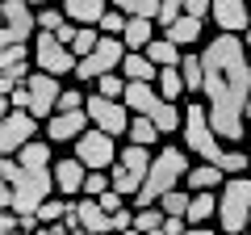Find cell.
Returning a JSON list of instances; mask_svg holds the SVG:
<instances>
[{
	"label": "cell",
	"instance_id": "3957f363",
	"mask_svg": "<svg viewBox=\"0 0 251 235\" xmlns=\"http://www.w3.org/2000/svg\"><path fill=\"white\" fill-rule=\"evenodd\" d=\"M0 176H4V185L13 189L9 210H17V214H38V210L50 202V189H59V185H54V168H21L13 155H4Z\"/></svg>",
	"mask_w": 251,
	"mask_h": 235
},
{
	"label": "cell",
	"instance_id": "9a60e30c",
	"mask_svg": "<svg viewBox=\"0 0 251 235\" xmlns=\"http://www.w3.org/2000/svg\"><path fill=\"white\" fill-rule=\"evenodd\" d=\"M88 130V109H75V114H54L46 122V139L50 143H67V139H80Z\"/></svg>",
	"mask_w": 251,
	"mask_h": 235
},
{
	"label": "cell",
	"instance_id": "4fadbf2b",
	"mask_svg": "<svg viewBox=\"0 0 251 235\" xmlns=\"http://www.w3.org/2000/svg\"><path fill=\"white\" fill-rule=\"evenodd\" d=\"M25 84H29V92H34V105H29V114H34V118H54V114H59V97H63L59 76L29 72Z\"/></svg>",
	"mask_w": 251,
	"mask_h": 235
},
{
	"label": "cell",
	"instance_id": "83f0119b",
	"mask_svg": "<svg viewBox=\"0 0 251 235\" xmlns=\"http://www.w3.org/2000/svg\"><path fill=\"white\" fill-rule=\"evenodd\" d=\"M126 139H130L134 147H155V143H159V126H155L151 118H134V122H130V135H126Z\"/></svg>",
	"mask_w": 251,
	"mask_h": 235
},
{
	"label": "cell",
	"instance_id": "e0dca14e",
	"mask_svg": "<svg viewBox=\"0 0 251 235\" xmlns=\"http://www.w3.org/2000/svg\"><path fill=\"white\" fill-rule=\"evenodd\" d=\"M75 214H80V223H84V231H88V235H109V231H113V214L100 210L97 198L75 202Z\"/></svg>",
	"mask_w": 251,
	"mask_h": 235
},
{
	"label": "cell",
	"instance_id": "7c38bea8",
	"mask_svg": "<svg viewBox=\"0 0 251 235\" xmlns=\"http://www.w3.org/2000/svg\"><path fill=\"white\" fill-rule=\"evenodd\" d=\"M34 29H38V17H34V9H29V0H4V34H0V42L17 46V42H25Z\"/></svg>",
	"mask_w": 251,
	"mask_h": 235
},
{
	"label": "cell",
	"instance_id": "8fae6325",
	"mask_svg": "<svg viewBox=\"0 0 251 235\" xmlns=\"http://www.w3.org/2000/svg\"><path fill=\"white\" fill-rule=\"evenodd\" d=\"M34 135H38V118L29 109H13V114H4V126H0V151L17 155L21 147L34 143Z\"/></svg>",
	"mask_w": 251,
	"mask_h": 235
},
{
	"label": "cell",
	"instance_id": "7a4b0ae2",
	"mask_svg": "<svg viewBox=\"0 0 251 235\" xmlns=\"http://www.w3.org/2000/svg\"><path fill=\"white\" fill-rule=\"evenodd\" d=\"M184 143H188L193 155H201L205 164H214V168H222V172L251 168V160L243 151H226V147H222V139H218L214 126H209V109L205 105H193L184 114Z\"/></svg>",
	"mask_w": 251,
	"mask_h": 235
},
{
	"label": "cell",
	"instance_id": "4dcf8cb0",
	"mask_svg": "<svg viewBox=\"0 0 251 235\" xmlns=\"http://www.w3.org/2000/svg\"><path fill=\"white\" fill-rule=\"evenodd\" d=\"M159 4L163 0H113V9H122L126 17H151V21H159Z\"/></svg>",
	"mask_w": 251,
	"mask_h": 235
},
{
	"label": "cell",
	"instance_id": "5b68a950",
	"mask_svg": "<svg viewBox=\"0 0 251 235\" xmlns=\"http://www.w3.org/2000/svg\"><path fill=\"white\" fill-rule=\"evenodd\" d=\"M218 218H222V235H243L251 218V176H230L218 198Z\"/></svg>",
	"mask_w": 251,
	"mask_h": 235
},
{
	"label": "cell",
	"instance_id": "7402d4cb",
	"mask_svg": "<svg viewBox=\"0 0 251 235\" xmlns=\"http://www.w3.org/2000/svg\"><path fill=\"white\" fill-rule=\"evenodd\" d=\"M147 59H151L155 67H180V59H184V55H180V46L172 42V38H155L151 46H147Z\"/></svg>",
	"mask_w": 251,
	"mask_h": 235
},
{
	"label": "cell",
	"instance_id": "277c9868",
	"mask_svg": "<svg viewBox=\"0 0 251 235\" xmlns=\"http://www.w3.org/2000/svg\"><path fill=\"white\" fill-rule=\"evenodd\" d=\"M184 176H188V155L180 151V147H163V151L155 155L151 172H147V185L138 189V198H134V210L159 206V198H163V193H172Z\"/></svg>",
	"mask_w": 251,
	"mask_h": 235
},
{
	"label": "cell",
	"instance_id": "9c48e42d",
	"mask_svg": "<svg viewBox=\"0 0 251 235\" xmlns=\"http://www.w3.org/2000/svg\"><path fill=\"white\" fill-rule=\"evenodd\" d=\"M88 118H92V126L97 130H105V135H130V122H134V118H130V109H126V101H109V97H88Z\"/></svg>",
	"mask_w": 251,
	"mask_h": 235
},
{
	"label": "cell",
	"instance_id": "60d3db41",
	"mask_svg": "<svg viewBox=\"0 0 251 235\" xmlns=\"http://www.w3.org/2000/svg\"><path fill=\"white\" fill-rule=\"evenodd\" d=\"M100 210H109V214H117V210H126V193H117V189H109V193H100Z\"/></svg>",
	"mask_w": 251,
	"mask_h": 235
},
{
	"label": "cell",
	"instance_id": "74e56055",
	"mask_svg": "<svg viewBox=\"0 0 251 235\" xmlns=\"http://www.w3.org/2000/svg\"><path fill=\"white\" fill-rule=\"evenodd\" d=\"M113 189V176H105V172H88V181H84V198H100V193Z\"/></svg>",
	"mask_w": 251,
	"mask_h": 235
},
{
	"label": "cell",
	"instance_id": "8992f818",
	"mask_svg": "<svg viewBox=\"0 0 251 235\" xmlns=\"http://www.w3.org/2000/svg\"><path fill=\"white\" fill-rule=\"evenodd\" d=\"M151 164H155V160H151V147L126 143V151L117 155V168L109 172V176H113V189L126 193V198H130V193L138 198V189L147 185V172H151Z\"/></svg>",
	"mask_w": 251,
	"mask_h": 235
},
{
	"label": "cell",
	"instance_id": "6da1fadb",
	"mask_svg": "<svg viewBox=\"0 0 251 235\" xmlns=\"http://www.w3.org/2000/svg\"><path fill=\"white\" fill-rule=\"evenodd\" d=\"M205 63V97H209V126L218 139L239 143L247 139V101H251V59L239 34H218L201 55Z\"/></svg>",
	"mask_w": 251,
	"mask_h": 235
},
{
	"label": "cell",
	"instance_id": "d590c367",
	"mask_svg": "<svg viewBox=\"0 0 251 235\" xmlns=\"http://www.w3.org/2000/svg\"><path fill=\"white\" fill-rule=\"evenodd\" d=\"M63 17H67V13H63V9H50V4H46V9L38 13V29H42V34H59V29L67 26V21H63Z\"/></svg>",
	"mask_w": 251,
	"mask_h": 235
},
{
	"label": "cell",
	"instance_id": "f1b7e54d",
	"mask_svg": "<svg viewBox=\"0 0 251 235\" xmlns=\"http://www.w3.org/2000/svg\"><path fill=\"white\" fill-rule=\"evenodd\" d=\"M163 38H172L176 46H193V42L201 38V21H197V17H180V21H176V26H172Z\"/></svg>",
	"mask_w": 251,
	"mask_h": 235
},
{
	"label": "cell",
	"instance_id": "7bdbcfd3",
	"mask_svg": "<svg viewBox=\"0 0 251 235\" xmlns=\"http://www.w3.org/2000/svg\"><path fill=\"white\" fill-rule=\"evenodd\" d=\"M188 231V218H163V235H184Z\"/></svg>",
	"mask_w": 251,
	"mask_h": 235
},
{
	"label": "cell",
	"instance_id": "bcb514c9",
	"mask_svg": "<svg viewBox=\"0 0 251 235\" xmlns=\"http://www.w3.org/2000/svg\"><path fill=\"white\" fill-rule=\"evenodd\" d=\"M122 235H143V231H134V227H130V231H122Z\"/></svg>",
	"mask_w": 251,
	"mask_h": 235
},
{
	"label": "cell",
	"instance_id": "f5cc1de1",
	"mask_svg": "<svg viewBox=\"0 0 251 235\" xmlns=\"http://www.w3.org/2000/svg\"><path fill=\"white\" fill-rule=\"evenodd\" d=\"M247 139H251V135H247Z\"/></svg>",
	"mask_w": 251,
	"mask_h": 235
},
{
	"label": "cell",
	"instance_id": "30bf717a",
	"mask_svg": "<svg viewBox=\"0 0 251 235\" xmlns=\"http://www.w3.org/2000/svg\"><path fill=\"white\" fill-rule=\"evenodd\" d=\"M34 59H38V67H42L46 76H63V72H75V67H80L75 51H72L67 42H59L54 34H38V42H34Z\"/></svg>",
	"mask_w": 251,
	"mask_h": 235
},
{
	"label": "cell",
	"instance_id": "ffe728a7",
	"mask_svg": "<svg viewBox=\"0 0 251 235\" xmlns=\"http://www.w3.org/2000/svg\"><path fill=\"white\" fill-rule=\"evenodd\" d=\"M122 67H126V80L130 84H151V80H159V72H163V67H155L143 51H130L122 59Z\"/></svg>",
	"mask_w": 251,
	"mask_h": 235
},
{
	"label": "cell",
	"instance_id": "836d02e7",
	"mask_svg": "<svg viewBox=\"0 0 251 235\" xmlns=\"http://www.w3.org/2000/svg\"><path fill=\"white\" fill-rule=\"evenodd\" d=\"M126 76H117V72H109V76H100L97 80V88H100V97H109V101H122L126 97Z\"/></svg>",
	"mask_w": 251,
	"mask_h": 235
},
{
	"label": "cell",
	"instance_id": "f546056e",
	"mask_svg": "<svg viewBox=\"0 0 251 235\" xmlns=\"http://www.w3.org/2000/svg\"><path fill=\"white\" fill-rule=\"evenodd\" d=\"M188 206H193V193H184V189H172L159 198V210L168 218H188Z\"/></svg>",
	"mask_w": 251,
	"mask_h": 235
},
{
	"label": "cell",
	"instance_id": "7dc6e473",
	"mask_svg": "<svg viewBox=\"0 0 251 235\" xmlns=\"http://www.w3.org/2000/svg\"><path fill=\"white\" fill-rule=\"evenodd\" d=\"M243 118H247V122H251V101H247V114H243Z\"/></svg>",
	"mask_w": 251,
	"mask_h": 235
},
{
	"label": "cell",
	"instance_id": "f35d334b",
	"mask_svg": "<svg viewBox=\"0 0 251 235\" xmlns=\"http://www.w3.org/2000/svg\"><path fill=\"white\" fill-rule=\"evenodd\" d=\"M88 105V97H84V92H75V88H67L59 97V114H75V109H84Z\"/></svg>",
	"mask_w": 251,
	"mask_h": 235
},
{
	"label": "cell",
	"instance_id": "1f68e13d",
	"mask_svg": "<svg viewBox=\"0 0 251 235\" xmlns=\"http://www.w3.org/2000/svg\"><path fill=\"white\" fill-rule=\"evenodd\" d=\"M180 92H184V76H180V67H163V72H159V97L163 101H176Z\"/></svg>",
	"mask_w": 251,
	"mask_h": 235
},
{
	"label": "cell",
	"instance_id": "f6af8a7d",
	"mask_svg": "<svg viewBox=\"0 0 251 235\" xmlns=\"http://www.w3.org/2000/svg\"><path fill=\"white\" fill-rule=\"evenodd\" d=\"M243 38V46H247V51H251V29H247V34H239Z\"/></svg>",
	"mask_w": 251,
	"mask_h": 235
},
{
	"label": "cell",
	"instance_id": "4316f807",
	"mask_svg": "<svg viewBox=\"0 0 251 235\" xmlns=\"http://www.w3.org/2000/svg\"><path fill=\"white\" fill-rule=\"evenodd\" d=\"M180 76H184L188 92L205 88V63H201V55H184V59H180Z\"/></svg>",
	"mask_w": 251,
	"mask_h": 235
},
{
	"label": "cell",
	"instance_id": "ab89813d",
	"mask_svg": "<svg viewBox=\"0 0 251 235\" xmlns=\"http://www.w3.org/2000/svg\"><path fill=\"white\" fill-rule=\"evenodd\" d=\"M67 210H72V206H63V202H46V206L38 210V218H42V227H50V223H63Z\"/></svg>",
	"mask_w": 251,
	"mask_h": 235
},
{
	"label": "cell",
	"instance_id": "d4e9b609",
	"mask_svg": "<svg viewBox=\"0 0 251 235\" xmlns=\"http://www.w3.org/2000/svg\"><path fill=\"white\" fill-rule=\"evenodd\" d=\"M17 164H21V168H54V164H50V143L34 139L29 147H21V151H17Z\"/></svg>",
	"mask_w": 251,
	"mask_h": 235
},
{
	"label": "cell",
	"instance_id": "52a82bcc",
	"mask_svg": "<svg viewBox=\"0 0 251 235\" xmlns=\"http://www.w3.org/2000/svg\"><path fill=\"white\" fill-rule=\"evenodd\" d=\"M126 42L122 38H109V34H100V46L88 55V59H80V67H75V76L80 80H100V76H109L113 67H122V59H126Z\"/></svg>",
	"mask_w": 251,
	"mask_h": 235
},
{
	"label": "cell",
	"instance_id": "8d00e7d4",
	"mask_svg": "<svg viewBox=\"0 0 251 235\" xmlns=\"http://www.w3.org/2000/svg\"><path fill=\"white\" fill-rule=\"evenodd\" d=\"M126 21H130V17H126L122 9H109L105 17H100V34H109V38H117V34H126Z\"/></svg>",
	"mask_w": 251,
	"mask_h": 235
},
{
	"label": "cell",
	"instance_id": "603a6c76",
	"mask_svg": "<svg viewBox=\"0 0 251 235\" xmlns=\"http://www.w3.org/2000/svg\"><path fill=\"white\" fill-rule=\"evenodd\" d=\"M222 176H226V172L214 168V164H197V168H188L184 181H188V189H193V193H205V189H218Z\"/></svg>",
	"mask_w": 251,
	"mask_h": 235
},
{
	"label": "cell",
	"instance_id": "d6986e66",
	"mask_svg": "<svg viewBox=\"0 0 251 235\" xmlns=\"http://www.w3.org/2000/svg\"><path fill=\"white\" fill-rule=\"evenodd\" d=\"M63 13L67 21H80V26H100V17L109 13V0H63Z\"/></svg>",
	"mask_w": 251,
	"mask_h": 235
},
{
	"label": "cell",
	"instance_id": "f907efd6",
	"mask_svg": "<svg viewBox=\"0 0 251 235\" xmlns=\"http://www.w3.org/2000/svg\"><path fill=\"white\" fill-rule=\"evenodd\" d=\"M38 235H46V227H42V231H38Z\"/></svg>",
	"mask_w": 251,
	"mask_h": 235
},
{
	"label": "cell",
	"instance_id": "d6a6232c",
	"mask_svg": "<svg viewBox=\"0 0 251 235\" xmlns=\"http://www.w3.org/2000/svg\"><path fill=\"white\" fill-rule=\"evenodd\" d=\"M163 218H168V214H163V210L159 206H147V210H134V231H163Z\"/></svg>",
	"mask_w": 251,
	"mask_h": 235
},
{
	"label": "cell",
	"instance_id": "cb8c5ba5",
	"mask_svg": "<svg viewBox=\"0 0 251 235\" xmlns=\"http://www.w3.org/2000/svg\"><path fill=\"white\" fill-rule=\"evenodd\" d=\"M151 122L159 126V135H176V130H184V114L176 109V101H163V105L151 114Z\"/></svg>",
	"mask_w": 251,
	"mask_h": 235
},
{
	"label": "cell",
	"instance_id": "681fc988",
	"mask_svg": "<svg viewBox=\"0 0 251 235\" xmlns=\"http://www.w3.org/2000/svg\"><path fill=\"white\" fill-rule=\"evenodd\" d=\"M4 235H21V231H4Z\"/></svg>",
	"mask_w": 251,
	"mask_h": 235
},
{
	"label": "cell",
	"instance_id": "b9f144b4",
	"mask_svg": "<svg viewBox=\"0 0 251 235\" xmlns=\"http://www.w3.org/2000/svg\"><path fill=\"white\" fill-rule=\"evenodd\" d=\"M205 13H214V0H184V17H205Z\"/></svg>",
	"mask_w": 251,
	"mask_h": 235
},
{
	"label": "cell",
	"instance_id": "c3c4849f",
	"mask_svg": "<svg viewBox=\"0 0 251 235\" xmlns=\"http://www.w3.org/2000/svg\"><path fill=\"white\" fill-rule=\"evenodd\" d=\"M29 4H42V9H46V0H29Z\"/></svg>",
	"mask_w": 251,
	"mask_h": 235
},
{
	"label": "cell",
	"instance_id": "484cf974",
	"mask_svg": "<svg viewBox=\"0 0 251 235\" xmlns=\"http://www.w3.org/2000/svg\"><path fill=\"white\" fill-rule=\"evenodd\" d=\"M209 214H218V198H214V189L193 193V206H188V227H201Z\"/></svg>",
	"mask_w": 251,
	"mask_h": 235
},
{
	"label": "cell",
	"instance_id": "2e32d148",
	"mask_svg": "<svg viewBox=\"0 0 251 235\" xmlns=\"http://www.w3.org/2000/svg\"><path fill=\"white\" fill-rule=\"evenodd\" d=\"M122 101H126V109H130L134 118H151L155 109L163 105V97L151 88V84H126V97Z\"/></svg>",
	"mask_w": 251,
	"mask_h": 235
},
{
	"label": "cell",
	"instance_id": "ba28073f",
	"mask_svg": "<svg viewBox=\"0 0 251 235\" xmlns=\"http://www.w3.org/2000/svg\"><path fill=\"white\" fill-rule=\"evenodd\" d=\"M75 160L84 164L88 172H100L109 168V164H117V147H113V135H105V130H84L80 139H75Z\"/></svg>",
	"mask_w": 251,
	"mask_h": 235
},
{
	"label": "cell",
	"instance_id": "44dd1931",
	"mask_svg": "<svg viewBox=\"0 0 251 235\" xmlns=\"http://www.w3.org/2000/svg\"><path fill=\"white\" fill-rule=\"evenodd\" d=\"M122 42H126V51H147V46L155 42V21L151 17H130Z\"/></svg>",
	"mask_w": 251,
	"mask_h": 235
},
{
	"label": "cell",
	"instance_id": "e575fe53",
	"mask_svg": "<svg viewBox=\"0 0 251 235\" xmlns=\"http://www.w3.org/2000/svg\"><path fill=\"white\" fill-rule=\"evenodd\" d=\"M97 46H100V34H92V26H80V34H75V42H72L75 59H88Z\"/></svg>",
	"mask_w": 251,
	"mask_h": 235
},
{
	"label": "cell",
	"instance_id": "816d5d0a",
	"mask_svg": "<svg viewBox=\"0 0 251 235\" xmlns=\"http://www.w3.org/2000/svg\"><path fill=\"white\" fill-rule=\"evenodd\" d=\"M247 231H251V218H247Z\"/></svg>",
	"mask_w": 251,
	"mask_h": 235
},
{
	"label": "cell",
	"instance_id": "ee69618b",
	"mask_svg": "<svg viewBox=\"0 0 251 235\" xmlns=\"http://www.w3.org/2000/svg\"><path fill=\"white\" fill-rule=\"evenodd\" d=\"M184 235H218V231H209V227H188Z\"/></svg>",
	"mask_w": 251,
	"mask_h": 235
},
{
	"label": "cell",
	"instance_id": "ac0fdd59",
	"mask_svg": "<svg viewBox=\"0 0 251 235\" xmlns=\"http://www.w3.org/2000/svg\"><path fill=\"white\" fill-rule=\"evenodd\" d=\"M84 181H88V168L75 155L54 164V185H59V193H84Z\"/></svg>",
	"mask_w": 251,
	"mask_h": 235
},
{
	"label": "cell",
	"instance_id": "5bb4252c",
	"mask_svg": "<svg viewBox=\"0 0 251 235\" xmlns=\"http://www.w3.org/2000/svg\"><path fill=\"white\" fill-rule=\"evenodd\" d=\"M214 21L222 34H247L251 29V4L247 0H214Z\"/></svg>",
	"mask_w": 251,
	"mask_h": 235
}]
</instances>
